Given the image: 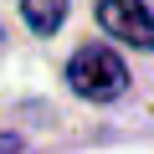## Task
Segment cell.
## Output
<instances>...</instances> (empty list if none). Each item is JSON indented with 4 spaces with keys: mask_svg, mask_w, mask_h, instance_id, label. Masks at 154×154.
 Segmentation results:
<instances>
[{
    "mask_svg": "<svg viewBox=\"0 0 154 154\" xmlns=\"http://www.w3.org/2000/svg\"><path fill=\"white\" fill-rule=\"evenodd\" d=\"M21 16L36 36H51L62 21H67V0H21Z\"/></svg>",
    "mask_w": 154,
    "mask_h": 154,
    "instance_id": "obj_3",
    "label": "cell"
},
{
    "mask_svg": "<svg viewBox=\"0 0 154 154\" xmlns=\"http://www.w3.org/2000/svg\"><path fill=\"white\" fill-rule=\"evenodd\" d=\"M67 88L77 98H88V103H113L128 88V67H123V57L113 46L88 41V46H77L72 62H67Z\"/></svg>",
    "mask_w": 154,
    "mask_h": 154,
    "instance_id": "obj_1",
    "label": "cell"
},
{
    "mask_svg": "<svg viewBox=\"0 0 154 154\" xmlns=\"http://www.w3.org/2000/svg\"><path fill=\"white\" fill-rule=\"evenodd\" d=\"M0 154H21V139H16V134H5V128H0Z\"/></svg>",
    "mask_w": 154,
    "mask_h": 154,
    "instance_id": "obj_4",
    "label": "cell"
},
{
    "mask_svg": "<svg viewBox=\"0 0 154 154\" xmlns=\"http://www.w3.org/2000/svg\"><path fill=\"white\" fill-rule=\"evenodd\" d=\"M98 26L108 36H118L123 46L154 51V16L144 0H98Z\"/></svg>",
    "mask_w": 154,
    "mask_h": 154,
    "instance_id": "obj_2",
    "label": "cell"
}]
</instances>
